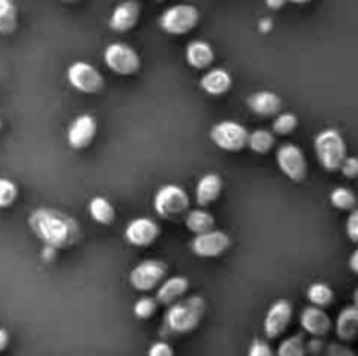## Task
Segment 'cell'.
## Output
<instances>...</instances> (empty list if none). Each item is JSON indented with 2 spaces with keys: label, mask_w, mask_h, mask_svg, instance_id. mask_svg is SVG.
I'll return each mask as SVG.
<instances>
[{
  "label": "cell",
  "mask_w": 358,
  "mask_h": 356,
  "mask_svg": "<svg viewBox=\"0 0 358 356\" xmlns=\"http://www.w3.org/2000/svg\"><path fill=\"white\" fill-rule=\"evenodd\" d=\"M199 23L198 7L191 3H177L159 16L161 30L170 35H185L194 30Z\"/></svg>",
  "instance_id": "5b68a950"
},
{
  "label": "cell",
  "mask_w": 358,
  "mask_h": 356,
  "mask_svg": "<svg viewBox=\"0 0 358 356\" xmlns=\"http://www.w3.org/2000/svg\"><path fill=\"white\" fill-rule=\"evenodd\" d=\"M276 356H306V342H304L303 335H290L285 341H282Z\"/></svg>",
  "instance_id": "83f0119b"
},
{
  "label": "cell",
  "mask_w": 358,
  "mask_h": 356,
  "mask_svg": "<svg viewBox=\"0 0 358 356\" xmlns=\"http://www.w3.org/2000/svg\"><path fill=\"white\" fill-rule=\"evenodd\" d=\"M90 216L100 225H112L115 220V209L112 202L103 195H96L90 201Z\"/></svg>",
  "instance_id": "cb8c5ba5"
},
{
  "label": "cell",
  "mask_w": 358,
  "mask_h": 356,
  "mask_svg": "<svg viewBox=\"0 0 358 356\" xmlns=\"http://www.w3.org/2000/svg\"><path fill=\"white\" fill-rule=\"evenodd\" d=\"M350 269H352L355 274H358V248L350 255Z\"/></svg>",
  "instance_id": "60d3db41"
},
{
  "label": "cell",
  "mask_w": 358,
  "mask_h": 356,
  "mask_svg": "<svg viewBox=\"0 0 358 356\" xmlns=\"http://www.w3.org/2000/svg\"><path fill=\"white\" fill-rule=\"evenodd\" d=\"M147 356H175L173 355V348H171L168 342H154L152 346L149 348V355Z\"/></svg>",
  "instance_id": "8d00e7d4"
},
{
  "label": "cell",
  "mask_w": 358,
  "mask_h": 356,
  "mask_svg": "<svg viewBox=\"0 0 358 356\" xmlns=\"http://www.w3.org/2000/svg\"><path fill=\"white\" fill-rule=\"evenodd\" d=\"M189 290V279L185 276H171V278L163 279L156 293L157 304L163 306H170V304L177 302L182 297L187 293Z\"/></svg>",
  "instance_id": "ac0fdd59"
},
{
  "label": "cell",
  "mask_w": 358,
  "mask_h": 356,
  "mask_svg": "<svg viewBox=\"0 0 358 356\" xmlns=\"http://www.w3.org/2000/svg\"><path fill=\"white\" fill-rule=\"evenodd\" d=\"M306 297L311 302V306L322 307V309L334 302V292L325 283H313V285L308 286Z\"/></svg>",
  "instance_id": "484cf974"
},
{
  "label": "cell",
  "mask_w": 358,
  "mask_h": 356,
  "mask_svg": "<svg viewBox=\"0 0 358 356\" xmlns=\"http://www.w3.org/2000/svg\"><path fill=\"white\" fill-rule=\"evenodd\" d=\"M353 306L358 307V286L355 288V292H353Z\"/></svg>",
  "instance_id": "f6af8a7d"
},
{
  "label": "cell",
  "mask_w": 358,
  "mask_h": 356,
  "mask_svg": "<svg viewBox=\"0 0 358 356\" xmlns=\"http://www.w3.org/2000/svg\"><path fill=\"white\" fill-rule=\"evenodd\" d=\"M324 356H357L350 346L341 344V342H331L325 346Z\"/></svg>",
  "instance_id": "836d02e7"
},
{
  "label": "cell",
  "mask_w": 358,
  "mask_h": 356,
  "mask_svg": "<svg viewBox=\"0 0 358 356\" xmlns=\"http://www.w3.org/2000/svg\"><path fill=\"white\" fill-rule=\"evenodd\" d=\"M331 202L334 208L345 209V212H352L357 206V195L353 194L352 188L348 187H336L331 192Z\"/></svg>",
  "instance_id": "f1b7e54d"
},
{
  "label": "cell",
  "mask_w": 358,
  "mask_h": 356,
  "mask_svg": "<svg viewBox=\"0 0 358 356\" xmlns=\"http://www.w3.org/2000/svg\"><path fill=\"white\" fill-rule=\"evenodd\" d=\"M55 253H56L55 248L45 246V248H44V251H42V257H44V260H45V262H52V258H55Z\"/></svg>",
  "instance_id": "b9f144b4"
},
{
  "label": "cell",
  "mask_w": 358,
  "mask_h": 356,
  "mask_svg": "<svg viewBox=\"0 0 358 356\" xmlns=\"http://www.w3.org/2000/svg\"><path fill=\"white\" fill-rule=\"evenodd\" d=\"M231 246V237L222 230H208L205 234H198L191 239L189 248L194 255L203 258H213L222 255Z\"/></svg>",
  "instance_id": "8fae6325"
},
{
  "label": "cell",
  "mask_w": 358,
  "mask_h": 356,
  "mask_svg": "<svg viewBox=\"0 0 358 356\" xmlns=\"http://www.w3.org/2000/svg\"><path fill=\"white\" fill-rule=\"evenodd\" d=\"M292 304L287 299H278L269 306L264 318V334L268 339H276L283 335L292 323Z\"/></svg>",
  "instance_id": "7c38bea8"
},
{
  "label": "cell",
  "mask_w": 358,
  "mask_h": 356,
  "mask_svg": "<svg viewBox=\"0 0 358 356\" xmlns=\"http://www.w3.org/2000/svg\"><path fill=\"white\" fill-rule=\"evenodd\" d=\"M185 227H187L189 232L192 234H205L208 230L215 229V218L210 212H206L205 208H196L189 209L187 215H185Z\"/></svg>",
  "instance_id": "603a6c76"
},
{
  "label": "cell",
  "mask_w": 358,
  "mask_h": 356,
  "mask_svg": "<svg viewBox=\"0 0 358 356\" xmlns=\"http://www.w3.org/2000/svg\"><path fill=\"white\" fill-rule=\"evenodd\" d=\"M156 2H164V0H156Z\"/></svg>",
  "instance_id": "c3c4849f"
},
{
  "label": "cell",
  "mask_w": 358,
  "mask_h": 356,
  "mask_svg": "<svg viewBox=\"0 0 358 356\" xmlns=\"http://www.w3.org/2000/svg\"><path fill=\"white\" fill-rule=\"evenodd\" d=\"M31 232L49 248L66 250L83 237L79 223L66 213L52 208H37L28 218Z\"/></svg>",
  "instance_id": "6da1fadb"
},
{
  "label": "cell",
  "mask_w": 358,
  "mask_h": 356,
  "mask_svg": "<svg viewBox=\"0 0 358 356\" xmlns=\"http://www.w3.org/2000/svg\"><path fill=\"white\" fill-rule=\"evenodd\" d=\"M210 138L226 152H241L248 145V129L236 121H220L210 131Z\"/></svg>",
  "instance_id": "8992f818"
},
{
  "label": "cell",
  "mask_w": 358,
  "mask_h": 356,
  "mask_svg": "<svg viewBox=\"0 0 358 356\" xmlns=\"http://www.w3.org/2000/svg\"><path fill=\"white\" fill-rule=\"evenodd\" d=\"M17 198V187L13 180L0 178V208H9Z\"/></svg>",
  "instance_id": "1f68e13d"
},
{
  "label": "cell",
  "mask_w": 358,
  "mask_h": 356,
  "mask_svg": "<svg viewBox=\"0 0 358 356\" xmlns=\"http://www.w3.org/2000/svg\"><path fill=\"white\" fill-rule=\"evenodd\" d=\"M199 86L210 96H220V94H226L227 91L233 86V79H231V73L224 68H212L201 77L199 80Z\"/></svg>",
  "instance_id": "44dd1931"
},
{
  "label": "cell",
  "mask_w": 358,
  "mask_h": 356,
  "mask_svg": "<svg viewBox=\"0 0 358 356\" xmlns=\"http://www.w3.org/2000/svg\"><path fill=\"white\" fill-rule=\"evenodd\" d=\"M346 152V142L338 129H324L315 136V154L324 170L339 171L343 161L348 157Z\"/></svg>",
  "instance_id": "3957f363"
},
{
  "label": "cell",
  "mask_w": 358,
  "mask_h": 356,
  "mask_svg": "<svg viewBox=\"0 0 358 356\" xmlns=\"http://www.w3.org/2000/svg\"><path fill=\"white\" fill-rule=\"evenodd\" d=\"M0 129H2V121H0Z\"/></svg>",
  "instance_id": "7dc6e473"
},
{
  "label": "cell",
  "mask_w": 358,
  "mask_h": 356,
  "mask_svg": "<svg viewBox=\"0 0 358 356\" xmlns=\"http://www.w3.org/2000/svg\"><path fill=\"white\" fill-rule=\"evenodd\" d=\"M287 2H289V0H266V6L273 10H280Z\"/></svg>",
  "instance_id": "f35d334b"
},
{
  "label": "cell",
  "mask_w": 358,
  "mask_h": 356,
  "mask_svg": "<svg viewBox=\"0 0 358 356\" xmlns=\"http://www.w3.org/2000/svg\"><path fill=\"white\" fill-rule=\"evenodd\" d=\"M7 344H9V334H7L6 328H0V351H3Z\"/></svg>",
  "instance_id": "ab89813d"
},
{
  "label": "cell",
  "mask_w": 358,
  "mask_h": 356,
  "mask_svg": "<svg viewBox=\"0 0 358 356\" xmlns=\"http://www.w3.org/2000/svg\"><path fill=\"white\" fill-rule=\"evenodd\" d=\"M215 59L213 47L205 40H191L185 47V61L196 70H205Z\"/></svg>",
  "instance_id": "ffe728a7"
},
{
  "label": "cell",
  "mask_w": 358,
  "mask_h": 356,
  "mask_svg": "<svg viewBox=\"0 0 358 356\" xmlns=\"http://www.w3.org/2000/svg\"><path fill=\"white\" fill-rule=\"evenodd\" d=\"M297 124H299V121H297L296 115L290 114V112L278 114L275 117V121H273V135H290L292 131H296Z\"/></svg>",
  "instance_id": "f546056e"
},
{
  "label": "cell",
  "mask_w": 358,
  "mask_h": 356,
  "mask_svg": "<svg viewBox=\"0 0 358 356\" xmlns=\"http://www.w3.org/2000/svg\"><path fill=\"white\" fill-rule=\"evenodd\" d=\"M66 80L84 94H96L103 89V75L87 61H76L66 68Z\"/></svg>",
  "instance_id": "30bf717a"
},
{
  "label": "cell",
  "mask_w": 358,
  "mask_h": 356,
  "mask_svg": "<svg viewBox=\"0 0 358 356\" xmlns=\"http://www.w3.org/2000/svg\"><path fill=\"white\" fill-rule=\"evenodd\" d=\"M17 27V7L14 0H0V34L9 35Z\"/></svg>",
  "instance_id": "d4e9b609"
},
{
  "label": "cell",
  "mask_w": 358,
  "mask_h": 356,
  "mask_svg": "<svg viewBox=\"0 0 358 356\" xmlns=\"http://www.w3.org/2000/svg\"><path fill=\"white\" fill-rule=\"evenodd\" d=\"M276 164L280 171L292 181H304L308 177V161L296 143H283L276 150Z\"/></svg>",
  "instance_id": "ba28073f"
},
{
  "label": "cell",
  "mask_w": 358,
  "mask_h": 356,
  "mask_svg": "<svg viewBox=\"0 0 358 356\" xmlns=\"http://www.w3.org/2000/svg\"><path fill=\"white\" fill-rule=\"evenodd\" d=\"M159 225L152 218L138 216L126 225L124 237L133 246H150L159 237Z\"/></svg>",
  "instance_id": "5bb4252c"
},
{
  "label": "cell",
  "mask_w": 358,
  "mask_h": 356,
  "mask_svg": "<svg viewBox=\"0 0 358 356\" xmlns=\"http://www.w3.org/2000/svg\"><path fill=\"white\" fill-rule=\"evenodd\" d=\"M336 334L343 342H352L358 339V307L348 306L341 309L336 320Z\"/></svg>",
  "instance_id": "7402d4cb"
},
{
  "label": "cell",
  "mask_w": 358,
  "mask_h": 356,
  "mask_svg": "<svg viewBox=\"0 0 358 356\" xmlns=\"http://www.w3.org/2000/svg\"><path fill=\"white\" fill-rule=\"evenodd\" d=\"M247 105L254 114L261 117H273L282 110V100L273 91H257L247 98Z\"/></svg>",
  "instance_id": "e0dca14e"
},
{
  "label": "cell",
  "mask_w": 358,
  "mask_h": 356,
  "mask_svg": "<svg viewBox=\"0 0 358 356\" xmlns=\"http://www.w3.org/2000/svg\"><path fill=\"white\" fill-rule=\"evenodd\" d=\"M157 309V300L156 297H140L133 306V313L138 320H149L156 314Z\"/></svg>",
  "instance_id": "4dcf8cb0"
},
{
  "label": "cell",
  "mask_w": 358,
  "mask_h": 356,
  "mask_svg": "<svg viewBox=\"0 0 358 356\" xmlns=\"http://www.w3.org/2000/svg\"><path fill=\"white\" fill-rule=\"evenodd\" d=\"M222 178L217 173H206L199 178L196 185V202L199 206H208L215 202L222 194Z\"/></svg>",
  "instance_id": "d6986e66"
},
{
  "label": "cell",
  "mask_w": 358,
  "mask_h": 356,
  "mask_svg": "<svg viewBox=\"0 0 358 356\" xmlns=\"http://www.w3.org/2000/svg\"><path fill=\"white\" fill-rule=\"evenodd\" d=\"M271 28V21L266 20V21H261V30H269Z\"/></svg>",
  "instance_id": "7bdbcfd3"
},
{
  "label": "cell",
  "mask_w": 358,
  "mask_h": 356,
  "mask_svg": "<svg viewBox=\"0 0 358 356\" xmlns=\"http://www.w3.org/2000/svg\"><path fill=\"white\" fill-rule=\"evenodd\" d=\"M252 152L255 154H268L275 147V135L268 129H255L248 133V145Z\"/></svg>",
  "instance_id": "4316f807"
},
{
  "label": "cell",
  "mask_w": 358,
  "mask_h": 356,
  "mask_svg": "<svg viewBox=\"0 0 358 356\" xmlns=\"http://www.w3.org/2000/svg\"><path fill=\"white\" fill-rule=\"evenodd\" d=\"M289 2L297 3V6H304V3H310V2H313V0H289Z\"/></svg>",
  "instance_id": "ee69618b"
},
{
  "label": "cell",
  "mask_w": 358,
  "mask_h": 356,
  "mask_svg": "<svg viewBox=\"0 0 358 356\" xmlns=\"http://www.w3.org/2000/svg\"><path fill=\"white\" fill-rule=\"evenodd\" d=\"M94 136H96V119L90 114L77 115L66 129V142L76 150L90 147Z\"/></svg>",
  "instance_id": "4fadbf2b"
},
{
  "label": "cell",
  "mask_w": 358,
  "mask_h": 356,
  "mask_svg": "<svg viewBox=\"0 0 358 356\" xmlns=\"http://www.w3.org/2000/svg\"><path fill=\"white\" fill-rule=\"evenodd\" d=\"M206 313V302L201 295H192L187 299L170 304L163 316V327L168 334L184 335L196 330Z\"/></svg>",
  "instance_id": "7a4b0ae2"
},
{
  "label": "cell",
  "mask_w": 358,
  "mask_h": 356,
  "mask_svg": "<svg viewBox=\"0 0 358 356\" xmlns=\"http://www.w3.org/2000/svg\"><path fill=\"white\" fill-rule=\"evenodd\" d=\"M346 178H357L358 177V157H346L343 161L341 168H339Z\"/></svg>",
  "instance_id": "d590c367"
},
{
  "label": "cell",
  "mask_w": 358,
  "mask_h": 356,
  "mask_svg": "<svg viewBox=\"0 0 358 356\" xmlns=\"http://www.w3.org/2000/svg\"><path fill=\"white\" fill-rule=\"evenodd\" d=\"M346 234L353 243H358V208L350 212L348 220H346Z\"/></svg>",
  "instance_id": "e575fe53"
},
{
  "label": "cell",
  "mask_w": 358,
  "mask_h": 356,
  "mask_svg": "<svg viewBox=\"0 0 358 356\" xmlns=\"http://www.w3.org/2000/svg\"><path fill=\"white\" fill-rule=\"evenodd\" d=\"M310 353L311 356H322L325 353V342L322 341V337H315L313 341H310L306 344V355Z\"/></svg>",
  "instance_id": "74e56055"
},
{
  "label": "cell",
  "mask_w": 358,
  "mask_h": 356,
  "mask_svg": "<svg viewBox=\"0 0 358 356\" xmlns=\"http://www.w3.org/2000/svg\"><path fill=\"white\" fill-rule=\"evenodd\" d=\"M248 356H275L271 346L262 339H254L248 348Z\"/></svg>",
  "instance_id": "d6a6232c"
},
{
  "label": "cell",
  "mask_w": 358,
  "mask_h": 356,
  "mask_svg": "<svg viewBox=\"0 0 358 356\" xmlns=\"http://www.w3.org/2000/svg\"><path fill=\"white\" fill-rule=\"evenodd\" d=\"M301 327L304 332H308L313 337H325L331 332L332 321L331 316L325 313L322 307L317 306H308L301 311Z\"/></svg>",
  "instance_id": "2e32d148"
},
{
  "label": "cell",
  "mask_w": 358,
  "mask_h": 356,
  "mask_svg": "<svg viewBox=\"0 0 358 356\" xmlns=\"http://www.w3.org/2000/svg\"><path fill=\"white\" fill-rule=\"evenodd\" d=\"M166 272L168 267L163 260L149 258V260L140 262L138 265H135L131 269V272H129V285L136 292H150V290L159 286V283L163 281Z\"/></svg>",
  "instance_id": "9c48e42d"
},
{
  "label": "cell",
  "mask_w": 358,
  "mask_h": 356,
  "mask_svg": "<svg viewBox=\"0 0 358 356\" xmlns=\"http://www.w3.org/2000/svg\"><path fill=\"white\" fill-rule=\"evenodd\" d=\"M154 209L161 218L175 222L189 212L187 192L175 184L163 185L157 188L156 195H154Z\"/></svg>",
  "instance_id": "277c9868"
},
{
  "label": "cell",
  "mask_w": 358,
  "mask_h": 356,
  "mask_svg": "<svg viewBox=\"0 0 358 356\" xmlns=\"http://www.w3.org/2000/svg\"><path fill=\"white\" fill-rule=\"evenodd\" d=\"M140 10H142V7H140L138 0H124V2L117 3L110 14L108 27L119 34L133 30L138 24Z\"/></svg>",
  "instance_id": "9a60e30c"
},
{
  "label": "cell",
  "mask_w": 358,
  "mask_h": 356,
  "mask_svg": "<svg viewBox=\"0 0 358 356\" xmlns=\"http://www.w3.org/2000/svg\"><path fill=\"white\" fill-rule=\"evenodd\" d=\"M103 61L117 75H133L140 70V56L138 52L128 44L114 42L107 45L103 51Z\"/></svg>",
  "instance_id": "52a82bcc"
},
{
  "label": "cell",
  "mask_w": 358,
  "mask_h": 356,
  "mask_svg": "<svg viewBox=\"0 0 358 356\" xmlns=\"http://www.w3.org/2000/svg\"><path fill=\"white\" fill-rule=\"evenodd\" d=\"M59 2H66V3H69V2H77V0H59Z\"/></svg>",
  "instance_id": "bcb514c9"
}]
</instances>
